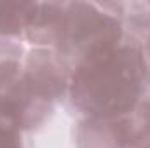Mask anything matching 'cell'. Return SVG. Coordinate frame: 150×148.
I'll use <instances>...</instances> for the list:
<instances>
[{
	"label": "cell",
	"instance_id": "cell-1",
	"mask_svg": "<svg viewBox=\"0 0 150 148\" xmlns=\"http://www.w3.org/2000/svg\"><path fill=\"white\" fill-rule=\"evenodd\" d=\"M140 49L120 44L79 63L72 70L68 94L87 118H122L140 105L147 87Z\"/></svg>",
	"mask_w": 150,
	"mask_h": 148
},
{
	"label": "cell",
	"instance_id": "cell-2",
	"mask_svg": "<svg viewBox=\"0 0 150 148\" xmlns=\"http://www.w3.org/2000/svg\"><path fill=\"white\" fill-rule=\"evenodd\" d=\"M110 4H65L59 35L54 44L56 54L74 70L87 58L110 51L122 44V25Z\"/></svg>",
	"mask_w": 150,
	"mask_h": 148
},
{
	"label": "cell",
	"instance_id": "cell-3",
	"mask_svg": "<svg viewBox=\"0 0 150 148\" xmlns=\"http://www.w3.org/2000/svg\"><path fill=\"white\" fill-rule=\"evenodd\" d=\"M79 148H126L131 147L129 117L122 118H87L77 132Z\"/></svg>",
	"mask_w": 150,
	"mask_h": 148
},
{
	"label": "cell",
	"instance_id": "cell-4",
	"mask_svg": "<svg viewBox=\"0 0 150 148\" xmlns=\"http://www.w3.org/2000/svg\"><path fill=\"white\" fill-rule=\"evenodd\" d=\"M37 2H0V35L19 37L26 32Z\"/></svg>",
	"mask_w": 150,
	"mask_h": 148
},
{
	"label": "cell",
	"instance_id": "cell-5",
	"mask_svg": "<svg viewBox=\"0 0 150 148\" xmlns=\"http://www.w3.org/2000/svg\"><path fill=\"white\" fill-rule=\"evenodd\" d=\"M23 49L12 40L0 38V92L12 87L21 77Z\"/></svg>",
	"mask_w": 150,
	"mask_h": 148
},
{
	"label": "cell",
	"instance_id": "cell-6",
	"mask_svg": "<svg viewBox=\"0 0 150 148\" xmlns=\"http://www.w3.org/2000/svg\"><path fill=\"white\" fill-rule=\"evenodd\" d=\"M21 122L5 92H0V148H25Z\"/></svg>",
	"mask_w": 150,
	"mask_h": 148
},
{
	"label": "cell",
	"instance_id": "cell-7",
	"mask_svg": "<svg viewBox=\"0 0 150 148\" xmlns=\"http://www.w3.org/2000/svg\"><path fill=\"white\" fill-rule=\"evenodd\" d=\"M138 49H140V56H142V63H143V70H145L147 82L150 84V37L147 38V42H145L143 45H140Z\"/></svg>",
	"mask_w": 150,
	"mask_h": 148
},
{
	"label": "cell",
	"instance_id": "cell-8",
	"mask_svg": "<svg viewBox=\"0 0 150 148\" xmlns=\"http://www.w3.org/2000/svg\"><path fill=\"white\" fill-rule=\"evenodd\" d=\"M129 148H150V138H143V140H138L136 143H133Z\"/></svg>",
	"mask_w": 150,
	"mask_h": 148
},
{
	"label": "cell",
	"instance_id": "cell-9",
	"mask_svg": "<svg viewBox=\"0 0 150 148\" xmlns=\"http://www.w3.org/2000/svg\"><path fill=\"white\" fill-rule=\"evenodd\" d=\"M147 7H149V9H150V4H147Z\"/></svg>",
	"mask_w": 150,
	"mask_h": 148
}]
</instances>
